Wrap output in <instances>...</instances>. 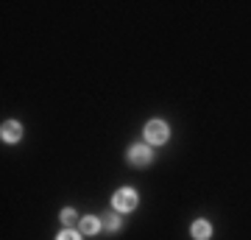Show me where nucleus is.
<instances>
[{
  "label": "nucleus",
  "mask_w": 251,
  "mask_h": 240,
  "mask_svg": "<svg viewBox=\"0 0 251 240\" xmlns=\"http://www.w3.org/2000/svg\"><path fill=\"white\" fill-rule=\"evenodd\" d=\"M137 204H140V196H137L134 187H120L112 196V207H115L117 213H134Z\"/></svg>",
  "instance_id": "1"
},
{
  "label": "nucleus",
  "mask_w": 251,
  "mask_h": 240,
  "mask_svg": "<svg viewBox=\"0 0 251 240\" xmlns=\"http://www.w3.org/2000/svg\"><path fill=\"white\" fill-rule=\"evenodd\" d=\"M171 140V126L165 120H148L145 123V142L148 145H165Z\"/></svg>",
  "instance_id": "2"
},
{
  "label": "nucleus",
  "mask_w": 251,
  "mask_h": 240,
  "mask_svg": "<svg viewBox=\"0 0 251 240\" xmlns=\"http://www.w3.org/2000/svg\"><path fill=\"white\" fill-rule=\"evenodd\" d=\"M151 160H153V151H151V145L148 142H137V145H131L128 148V162L134 165V168H145V165H151Z\"/></svg>",
  "instance_id": "3"
},
{
  "label": "nucleus",
  "mask_w": 251,
  "mask_h": 240,
  "mask_svg": "<svg viewBox=\"0 0 251 240\" xmlns=\"http://www.w3.org/2000/svg\"><path fill=\"white\" fill-rule=\"evenodd\" d=\"M0 137H3V142L23 140V126H20V120H6V123L0 126Z\"/></svg>",
  "instance_id": "4"
},
{
  "label": "nucleus",
  "mask_w": 251,
  "mask_h": 240,
  "mask_svg": "<svg viewBox=\"0 0 251 240\" xmlns=\"http://www.w3.org/2000/svg\"><path fill=\"white\" fill-rule=\"evenodd\" d=\"M190 235H193V240H209L212 238V223L206 221V218H198L190 226Z\"/></svg>",
  "instance_id": "5"
},
{
  "label": "nucleus",
  "mask_w": 251,
  "mask_h": 240,
  "mask_svg": "<svg viewBox=\"0 0 251 240\" xmlns=\"http://www.w3.org/2000/svg\"><path fill=\"white\" fill-rule=\"evenodd\" d=\"M103 229V221L100 218H95V215H87V218H81V235H87V238H92V235H98V232Z\"/></svg>",
  "instance_id": "6"
},
{
  "label": "nucleus",
  "mask_w": 251,
  "mask_h": 240,
  "mask_svg": "<svg viewBox=\"0 0 251 240\" xmlns=\"http://www.w3.org/2000/svg\"><path fill=\"white\" fill-rule=\"evenodd\" d=\"M59 218H62L64 229H73V223L78 221V215H75V210H70V207H67V210H62V215H59Z\"/></svg>",
  "instance_id": "7"
},
{
  "label": "nucleus",
  "mask_w": 251,
  "mask_h": 240,
  "mask_svg": "<svg viewBox=\"0 0 251 240\" xmlns=\"http://www.w3.org/2000/svg\"><path fill=\"white\" fill-rule=\"evenodd\" d=\"M84 235L81 232H75V229H62L59 235H56V240H81Z\"/></svg>",
  "instance_id": "8"
},
{
  "label": "nucleus",
  "mask_w": 251,
  "mask_h": 240,
  "mask_svg": "<svg viewBox=\"0 0 251 240\" xmlns=\"http://www.w3.org/2000/svg\"><path fill=\"white\" fill-rule=\"evenodd\" d=\"M103 229H106V232H117V229H120V218H117V215H106Z\"/></svg>",
  "instance_id": "9"
}]
</instances>
